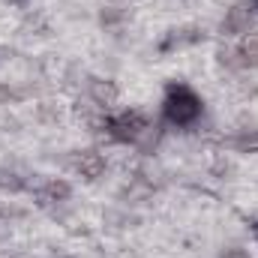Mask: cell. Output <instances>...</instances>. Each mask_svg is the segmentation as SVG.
<instances>
[{"mask_svg": "<svg viewBox=\"0 0 258 258\" xmlns=\"http://www.w3.org/2000/svg\"><path fill=\"white\" fill-rule=\"evenodd\" d=\"M105 132L111 141H123V144H138L144 150H150L156 144V126H150L144 120V114L138 111H123L117 117H108L105 120Z\"/></svg>", "mask_w": 258, "mask_h": 258, "instance_id": "1", "label": "cell"}, {"mask_svg": "<svg viewBox=\"0 0 258 258\" xmlns=\"http://www.w3.org/2000/svg\"><path fill=\"white\" fill-rule=\"evenodd\" d=\"M162 111H165V120L171 126H192L195 120L201 117V99H198V93H195L192 87L171 84L168 93H165Z\"/></svg>", "mask_w": 258, "mask_h": 258, "instance_id": "2", "label": "cell"}, {"mask_svg": "<svg viewBox=\"0 0 258 258\" xmlns=\"http://www.w3.org/2000/svg\"><path fill=\"white\" fill-rule=\"evenodd\" d=\"M219 60L231 69H252L258 66V33H249L234 51H222Z\"/></svg>", "mask_w": 258, "mask_h": 258, "instance_id": "3", "label": "cell"}, {"mask_svg": "<svg viewBox=\"0 0 258 258\" xmlns=\"http://www.w3.org/2000/svg\"><path fill=\"white\" fill-rule=\"evenodd\" d=\"M255 24V3H237L228 9L225 21H222V33L225 36H240V33H249Z\"/></svg>", "mask_w": 258, "mask_h": 258, "instance_id": "4", "label": "cell"}, {"mask_svg": "<svg viewBox=\"0 0 258 258\" xmlns=\"http://www.w3.org/2000/svg\"><path fill=\"white\" fill-rule=\"evenodd\" d=\"M72 168H75L81 177L93 180V177H99V174L105 171V159H102V153H96V150H78V153L72 156Z\"/></svg>", "mask_w": 258, "mask_h": 258, "instance_id": "5", "label": "cell"}, {"mask_svg": "<svg viewBox=\"0 0 258 258\" xmlns=\"http://www.w3.org/2000/svg\"><path fill=\"white\" fill-rule=\"evenodd\" d=\"M87 93H90L93 105H99V108H111L117 102V87H114V81H105V78H90Z\"/></svg>", "mask_w": 258, "mask_h": 258, "instance_id": "6", "label": "cell"}, {"mask_svg": "<svg viewBox=\"0 0 258 258\" xmlns=\"http://www.w3.org/2000/svg\"><path fill=\"white\" fill-rule=\"evenodd\" d=\"M36 198H39V204H60V201L69 198V183H63V180H48L36 192Z\"/></svg>", "mask_w": 258, "mask_h": 258, "instance_id": "7", "label": "cell"}, {"mask_svg": "<svg viewBox=\"0 0 258 258\" xmlns=\"http://www.w3.org/2000/svg\"><path fill=\"white\" fill-rule=\"evenodd\" d=\"M201 39V33L195 27H186V30H171L168 39L162 42V51H171V48H183V45H192Z\"/></svg>", "mask_w": 258, "mask_h": 258, "instance_id": "8", "label": "cell"}, {"mask_svg": "<svg viewBox=\"0 0 258 258\" xmlns=\"http://www.w3.org/2000/svg\"><path fill=\"white\" fill-rule=\"evenodd\" d=\"M228 150L234 153H258V132H243V135H234L225 141Z\"/></svg>", "mask_w": 258, "mask_h": 258, "instance_id": "9", "label": "cell"}, {"mask_svg": "<svg viewBox=\"0 0 258 258\" xmlns=\"http://www.w3.org/2000/svg\"><path fill=\"white\" fill-rule=\"evenodd\" d=\"M27 183L15 174V171H6V168H0V189H6V192H21Z\"/></svg>", "mask_w": 258, "mask_h": 258, "instance_id": "10", "label": "cell"}, {"mask_svg": "<svg viewBox=\"0 0 258 258\" xmlns=\"http://www.w3.org/2000/svg\"><path fill=\"white\" fill-rule=\"evenodd\" d=\"M123 18H126V12L120 6H105V12H102V24H117Z\"/></svg>", "mask_w": 258, "mask_h": 258, "instance_id": "11", "label": "cell"}, {"mask_svg": "<svg viewBox=\"0 0 258 258\" xmlns=\"http://www.w3.org/2000/svg\"><path fill=\"white\" fill-rule=\"evenodd\" d=\"M225 258H249V255H246V252H240V249H231Z\"/></svg>", "mask_w": 258, "mask_h": 258, "instance_id": "12", "label": "cell"}, {"mask_svg": "<svg viewBox=\"0 0 258 258\" xmlns=\"http://www.w3.org/2000/svg\"><path fill=\"white\" fill-rule=\"evenodd\" d=\"M255 240H258V225H255Z\"/></svg>", "mask_w": 258, "mask_h": 258, "instance_id": "13", "label": "cell"}, {"mask_svg": "<svg viewBox=\"0 0 258 258\" xmlns=\"http://www.w3.org/2000/svg\"><path fill=\"white\" fill-rule=\"evenodd\" d=\"M255 9H258V0H255Z\"/></svg>", "mask_w": 258, "mask_h": 258, "instance_id": "14", "label": "cell"}]
</instances>
